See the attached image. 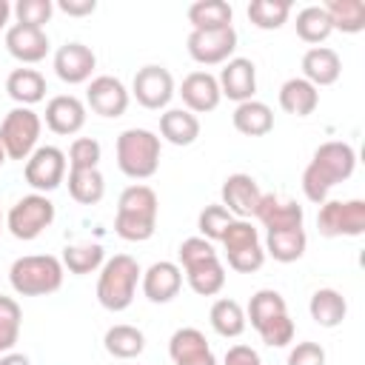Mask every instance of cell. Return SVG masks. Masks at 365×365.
Returning <instances> with one entry per match:
<instances>
[{"label":"cell","mask_w":365,"mask_h":365,"mask_svg":"<svg viewBox=\"0 0 365 365\" xmlns=\"http://www.w3.org/2000/svg\"><path fill=\"white\" fill-rule=\"evenodd\" d=\"M356 168V151L351 143H342V140H328L322 143L311 163L305 165L302 171V191L311 202L322 205L328 200V191L339 182H345Z\"/></svg>","instance_id":"1"},{"label":"cell","mask_w":365,"mask_h":365,"mask_svg":"<svg viewBox=\"0 0 365 365\" xmlns=\"http://www.w3.org/2000/svg\"><path fill=\"white\" fill-rule=\"evenodd\" d=\"M157 214H160V202H157L154 188L134 182L117 200L114 231L125 242H145L157 231Z\"/></svg>","instance_id":"2"},{"label":"cell","mask_w":365,"mask_h":365,"mask_svg":"<svg viewBox=\"0 0 365 365\" xmlns=\"http://www.w3.org/2000/svg\"><path fill=\"white\" fill-rule=\"evenodd\" d=\"M143 271L137 265L134 257L128 254H114L111 259L103 262L100 277H97V299L106 311H125L134 302L137 294V282H140Z\"/></svg>","instance_id":"3"},{"label":"cell","mask_w":365,"mask_h":365,"mask_svg":"<svg viewBox=\"0 0 365 365\" xmlns=\"http://www.w3.org/2000/svg\"><path fill=\"white\" fill-rule=\"evenodd\" d=\"M9 282L20 297H46L63 285V262L51 254L17 257L9 268Z\"/></svg>","instance_id":"4"},{"label":"cell","mask_w":365,"mask_h":365,"mask_svg":"<svg viewBox=\"0 0 365 365\" xmlns=\"http://www.w3.org/2000/svg\"><path fill=\"white\" fill-rule=\"evenodd\" d=\"M117 165L131 180H148L160 168V137L148 128H125L117 137Z\"/></svg>","instance_id":"5"},{"label":"cell","mask_w":365,"mask_h":365,"mask_svg":"<svg viewBox=\"0 0 365 365\" xmlns=\"http://www.w3.org/2000/svg\"><path fill=\"white\" fill-rule=\"evenodd\" d=\"M40 131H43V120L37 111H31L26 106L11 108L0 123V145H3L6 157L20 160V163L29 160L31 151L37 148Z\"/></svg>","instance_id":"6"},{"label":"cell","mask_w":365,"mask_h":365,"mask_svg":"<svg viewBox=\"0 0 365 365\" xmlns=\"http://www.w3.org/2000/svg\"><path fill=\"white\" fill-rule=\"evenodd\" d=\"M51 222H54V202L37 191L20 197L9 208V217H6V228L11 231V237H17L23 242L37 240Z\"/></svg>","instance_id":"7"},{"label":"cell","mask_w":365,"mask_h":365,"mask_svg":"<svg viewBox=\"0 0 365 365\" xmlns=\"http://www.w3.org/2000/svg\"><path fill=\"white\" fill-rule=\"evenodd\" d=\"M322 237H362L365 234V200H325L317 214Z\"/></svg>","instance_id":"8"},{"label":"cell","mask_w":365,"mask_h":365,"mask_svg":"<svg viewBox=\"0 0 365 365\" xmlns=\"http://www.w3.org/2000/svg\"><path fill=\"white\" fill-rule=\"evenodd\" d=\"M66 168H68V160L57 145H37L26 160L23 177L37 194H46L60 188V182L66 180Z\"/></svg>","instance_id":"9"},{"label":"cell","mask_w":365,"mask_h":365,"mask_svg":"<svg viewBox=\"0 0 365 365\" xmlns=\"http://www.w3.org/2000/svg\"><path fill=\"white\" fill-rule=\"evenodd\" d=\"M131 94H134V100L143 108L160 111L174 97V77L163 66H154V63L151 66H143V68H137V74L131 80Z\"/></svg>","instance_id":"10"},{"label":"cell","mask_w":365,"mask_h":365,"mask_svg":"<svg viewBox=\"0 0 365 365\" xmlns=\"http://www.w3.org/2000/svg\"><path fill=\"white\" fill-rule=\"evenodd\" d=\"M237 48V31L234 26L211 29V31H191L188 34V54L200 66H222L231 60Z\"/></svg>","instance_id":"11"},{"label":"cell","mask_w":365,"mask_h":365,"mask_svg":"<svg viewBox=\"0 0 365 365\" xmlns=\"http://www.w3.org/2000/svg\"><path fill=\"white\" fill-rule=\"evenodd\" d=\"M220 197H222V208L234 217V220H248L254 217L257 205H259V185L251 174H228L222 180V188H220Z\"/></svg>","instance_id":"12"},{"label":"cell","mask_w":365,"mask_h":365,"mask_svg":"<svg viewBox=\"0 0 365 365\" xmlns=\"http://www.w3.org/2000/svg\"><path fill=\"white\" fill-rule=\"evenodd\" d=\"M128 100H131L128 88L123 86V80H117L111 74L94 77L86 88V103L100 117H123L128 108Z\"/></svg>","instance_id":"13"},{"label":"cell","mask_w":365,"mask_h":365,"mask_svg":"<svg viewBox=\"0 0 365 365\" xmlns=\"http://www.w3.org/2000/svg\"><path fill=\"white\" fill-rule=\"evenodd\" d=\"M220 94L234 100L237 106L245 100H254L257 91V66L248 57H231L228 63H222L220 68Z\"/></svg>","instance_id":"14"},{"label":"cell","mask_w":365,"mask_h":365,"mask_svg":"<svg viewBox=\"0 0 365 365\" xmlns=\"http://www.w3.org/2000/svg\"><path fill=\"white\" fill-rule=\"evenodd\" d=\"M140 285H143V294H145L148 302H154V305L171 302L182 288V268L177 262L160 259V262H154L143 271Z\"/></svg>","instance_id":"15"},{"label":"cell","mask_w":365,"mask_h":365,"mask_svg":"<svg viewBox=\"0 0 365 365\" xmlns=\"http://www.w3.org/2000/svg\"><path fill=\"white\" fill-rule=\"evenodd\" d=\"M254 217L265 225V231H288V228H302L305 211L297 200L279 194H262Z\"/></svg>","instance_id":"16"},{"label":"cell","mask_w":365,"mask_h":365,"mask_svg":"<svg viewBox=\"0 0 365 365\" xmlns=\"http://www.w3.org/2000/svg\"><path fill=\"white\" fill-rule=\"evenodd\" d=\"M168 356L174 365H217V356L200 328H177L168 339Z\"/></svg>","instance_id":"17"},{"label":"cell","mask_w":365,"mask_h":365,"mask_svg":"<svg viewBox=\"0 0 365 365\" xmlns=\"http://www.w3.org/2000/svg\"><path fill=\"white\" fill-rule=\"evenodd\" d=\"M6 48L17 63L34 66V63L46 60V54H48V34L43 29L14 23L6 29Z\"/></svg>","instance_id":"18"},{"label":"cell","mask_w":365,"mask_h":365,"mask_svg":"<svg viewBox=\"0 0 365 365\" xmlns=\"http://www.w3.org/2000/svg\"><path fill=\"white\" fill-rule=\"evenodd\" d=\"M97 66V57L88 46L83 43H66L57 48L54 54V74L68 83V86H80V83H88L91 80V71Z\"/></svg>","instance_id":"19"},{"label":"cell","mask_w":365,"mask_h":365,"mask_svg":"<svg viewBox=\"0 0 365 365\" xmlns=\"http://www.w3.org/2000/svg\"><path fill=\"white\" fill-rule=\"evenodd\" d=\"M180 97H182L185 111H191V114H208L222 100L220 83L208 71H191V74H185L182 77V86H180Z\"/></svg>","instance_id":"20"},{"label":"cell","mask_w":365,"mask_h":365,"mask_svg":"<svg viewBox=\"0 0 365 365\" xmlns=\"http://www.w3.org/2000/svg\"><path fill=\"white\" fill-rule=\"evenodd\" d=\"M46 125L60 134L71 137L86 125V103L74 94H57L46 103Z\"/></svg>","instance_id":"21"},{"label":"cell","mask_w":365,"mask_h":365,"mask_svg":"<svg viewBox=\"0 0 365 365\" xmlns=\"http://www.w3.org/2000/svg\"><path fill=\"white\" fill-rule=\"evenodd\" d=\"M342 74V60L328 46H311L302 54V80H308L314 88L334 86Z\"/></svg>","instance_id":"22"},{"label":"cell","mask_w":365,"mask_h":365,"mask_svg":"<svg viewBox=\"0 0 365 365\" xmlns=\"http://www.w3.org/2000/svg\"><path fill=\"white\" fill-rule=\"evenodd\" d=\"M279 106L285 114H294V117H308L317 111L319 106V91L302 80V77H291L279 86Z\"/></svg>","instance_id":"23"},{"label":"cell","mask_w":365,"mask_h":365,"mask_svg":"<svg viewBox=\"0 0 365 365\" xmlns=\"http://www.w3.org/2000/svg\"><path fill=\"white\" fill-rule=\"evenodd\" d=\"M308 314L317 325L322 328H336L342 325L345 314H348V302L345 297L336 291V288H317L311 294V302H308Z\"/></svg>","instance_id":"24"},{"label":"cell","mask_w":365,"mask_h":365,"mask_svg":"<svg viewBox=\"0 0 365 365\" xmlns=\"http://www.w3.org/2000/svg\"><path fill=\"white\" fill-rule=\"evenodd\" d=\"M6 91L17 106L31 108L46 97V77L37 68H14L6 77Z\"/></svg>","instance_id":"25"},{"label":"cell","mask_w":365,"mask_h":365,"mask_svg":"<svg viewBox=\"0 0 365 365\" xmlns=\"http://www.w3.org/2000/svg\"><path fill=\"white\" fill-rule=\"evenodd\" d=\"M160 134L171 145H191L200 137V120L185 108H168L160 114Z\"/></svg>","instance_id":"26"},{"label":"cell","mask_w":365,"mask_h":365,"mask_svg":"<svg viewBox=\"0 0 365 365\" xmlns=\"http://www.w3.org/2000/svg\"><path fill=\"white\" fill-rule=\"evenodd\" d=\"M234 128L245 137H265L274 128V111L259 100H245L231 114Z\"/></svg>","instance_id":"27"},{"label":"cell","mask_w":365,"mask_h":365,"mask_svg":"<svg viewBox=\"0 0 365 365\" xmlns=\"http://www.w3.org/2000/svg\"><path fill=\"white\" fill-rule=\"evenodd\" d=\"M182 271H185V279H188L191 291L200 294V297H214L225 285V265L220 262V257H208V259L194 262Z\"/></svg>","instance_id":"28"},{"label":"cell","mask_w":365,"mask_h":365,"mask_svg":"<svg viewBox=\"0 0 365 365\" xmlns=\"http://www.w3.org/2000/svg\"><path fill=\"white\" fill-rule=\"evenodd\" d=\"M234 11L225 0H197L188 6V23L191 31H211V29H225L231 26Z\"/></svg>","instance_id":"29"},{"label":"cell","mask_w":365,"mask_h":365,"mask_svg":"<svg viewBox=\"0 0 365 365\" xmlns=\"http://www.w3.org/2000/svg\"><path fill=\"white\" fill-rule=\"evenodd\" d=\"M305 245H308L305 228L265 231V254H271L277 262H297L305 254Z\"/></svg>","instance_id":"30"},{"label":"cell","mask_w":365,"mask_h":365,"mask_svg":"<svg viewBox=\"0 0 365 365\" xmlns=\"http://www.w3.org/2000/svg\"><path fill=\"white\" fill-rule=\"evenodd\" d=\"M103 345L114 359H134L145 351V334L134 325H111L103 336Z\"/></svg>","instance_id":"31"},{"label":"cell","mask_w":365,"mask_h":365,"mask_svg":"<svg viewBox=\"0 0 365 365\" xmlns=\"http://www.w3.org/2000/svg\"><path fill=\"white\" fill-rule=\"evenodd\" d=\"M208 319H211V328H214L220 336H225V339L240 336V334L245 331V325H248L242 305H240L237 299H228V297H222V299H217V302L211 305Z\"/></svg>","instance_id":"32"},{"label":"cell","mask_w":365,"mask_h":365,"mask_svg":"<svg viewBox=\"0 0 365 365\" xmlns=\"http://www.w3.org/2000/svg\"><path fill=\"white\" fill-rule=\"evenodd\" d=\"M325 14L331 26L342 34H359L365 29V3L362 0H328Z\"/></svg>","instance_id":"33"},{"label":"cell","mask_w":365,"mask_h":365,"mask_svg":"<svg viewBox=\"0 0 365 365\" xmlns=\"http://www.w3.org/2000/svg\"><path fill=\"white\" fill-rule=\"evenodd\" d=\"M68 194L80 205H97L106 194V180H103L100 168L68 171Z\"/></svg>","instance_id":"34"},{"label":"cell","mask_w":365,"mask_h":365,"mask_svg":"<svg viewBox=\"0 0 365 365\" xmlns=\"http://www.w3.org/2000/svg\"><path fill=\"white\" fill-rule=\"evenodd\" d=\"M294 26H297V37L302 43H311V46L325 43L331 37V31H334V26H331V20H328L322 6H305L302 11H297V23Z\"/></svg>","instance_id":"35"},{"label":"cell","mask_w":365,"mask_h":365,"mask_svg":"<svg viewBox=\"0 0 365 365\" xmlns=\"http://www.w3.org/2000/svg\"><path fill=\"white\" fill-rule=\"evenodd\" d=\"M63 268H68L71 274H91L97 268H103L106 262V254H103V245L97 242H86V245H66L63 248Z\"/></svg>","instance_id":"36"},{"label":"cell","mask_w":365,"mask_h":365,"mask_svg":"<svg viewBox=\"0 0 365 365\" xmlns=\"http://www.w3.org/2000/svg\"><path fill=\"white\" fill-rule=\"evenodd\" d=\"M288 14H291L288 0H251L248 3V20L262 31L279 29L288 20Z\"/></svg>","instance_id":"37"},{"label":"cell","mask_w":365,"mask_h":365,"mask_svg":"<svg viewBox=\"0 0 365 365\" xmlns=\"http://www.w3.org/2000/svg\"><path fill=\"white\" fill-rule=\"evenodd\" d=\"M285 311H288V305H285L282 294L274 291V288H262V291H257V294L251 297V302H248V317H245V319H251V325L259 328L262 322H268L271 317H279V314H285Z\"/></svg>","instance_id":"38"},{"label":"cell","mask_w":365,"mask_h":365,"mask_svg":"<svg viewBox=\"0 0 365 365\" xmlns=\"http://www.w3.org/2000/svg\"><path fill=\"white\" fill-rule=\"evenodd\" d=\"M20 325H23V311L17 299L0 294V354H9L14 348L20 336Z\"/></svg>","instance_id":"39"},{"label":"cell","mask_w":365,"mask_h":365,"mask_svg":"<svg viewBox=\"0 0 365 365\" xmlns=\"http://www.w3.org/2000/svg\"><path fill=\"white\" fill-rule=\"evenodd\" d=\"M234 222V217L220 205V202H214V205H205L202 211H200V217H197V228H200V237L202 240H208V242H214V240H222V234H225V228Z\"/></svg>","instance_id":"40"},{"label":"cell","mask_w":365,"mask_h":365,"mask_svg":"<svg viewBox=\"0 0 365 365\" xmlns=\"http://www.w3.org/2000/svg\"><path fill=\"white\" fill-rule=\"evenodd\" d=\"M100 143L94 137H77L68 148V171H86V168H97L100 163Z\"/></svg>","instance_id":"41"},{"label":"cell","mask_w":365,"mask_h":365,"mask_svg":"<svg viewBox=\"0 0 365 365\" xmlns=\"http://www.w3.org/2000/svg\"><path fill=\"white\" fill-rule=\"evenodd\" d=\"M11 11H14L17 23L43 29L51 20V14H54V3L51 0H17Z\"/></svg>","instance_id":"42"},{"label":"cell","mask_w":365,"mask_h":365,"mask_svg":"<svg viewBox=\"0 0 365 365\" xmlns=\"http://www.w3.org/2000/svg\"><path fill=\"white\" fill-rule=\"evenodd\" d=\"M222 248L225 254H234V251H242V248H251V245H259V231L248 222V220H234L225 234H222Z\"/></svg>","instance_id":"43"},{"label":"cell","mask_w":365,"mask_h":365,"mask_svg":"<svg viewBox=\"0 0 365 365\" xmlns=\"http://www.w3.org/2000/svg\"><path fill=\"white\" fill-rule=\"evenodd\" d=\"M257 334L262 336L265 345H271V348H285L288 342H294V319H291L288 311H285V314L271 317L268 322H262V325L257 328Z\"/></svg>","instance_id":"44"},{"label":"cell","mask_w":365,"mask_h":365,"mask_svg":"<svg viewBox=\"0 0 365 365\" xmlns=\"http://www.w3.org/2000/svg\"><path fill=\"white\" fill-rule=\"evenodd\" d=\"M225 259H228V268H234V271H240V274H251V271H259V268H262V262H265V248H262V245H251V248L225 254Z\"/></svg>","instance_id":"45"},{"label":"cell","mask_w":365,"mask_h":365,"mask_svg":"<svg viewBox=\"0 0 365 365\" xmlns=\"http://www.w3.org/2000/svg\"><path fill=\"white\" fill-rule=\"evenodd\" d=\"M180 265L182 268H188V265H194V262H202V259H208V257H217V251H214V245L208 242V240H202V237H188V240H182V245H180Z\"/></svg>","instance_id":"46"},{"label":"cell","mask_w":365,"mask_h":365,"mask_svg":"<svg viewBox=\"0 0 365 365\" xmlns=\"http://www.w3.org/2000/svg\"><path fill=\"white\" fill-rule=\"evenodd\" d=\"M288 365H325V348L319 342H297L288 354Z\"/></svg>","instance_id":"47"},{"label":"cell","mask_w":365,"mask_h":365,"mask_svg":"<svg viewBox=\"0 0 365 365\" xmlns=\"http://www.w3.org/2000/svg\"><path fill=\"white\" fill-rule=\"evenodd\" d=\"M225 365H262V359L251 345H231L225 351Z\"/></svg>","instance_id":"48"},{"label":"cell","mask_w":365,"mask_h":365,"mask_svg":"<svg viewBox=\"0 0 365 365\" xmlns=\"http://www.w3.org/2000/svg\"><path fill=\"white\" fill-rule=\"evenodd\" d=\"M57 9L68 17H86V14H94L97 0H57Z\"/></svg>","instance_id":"49"},{"label":"cell","mask_w":365,"mask_h":365,"mask_svg":"<svg viewBox=\"0 0 365 365\" xmlns=\"http://www.w3.org/2000/svg\"><path fill=\"white\" fill-rule=\"evenodd\" d=\"M0 365H31V362H29L26 354H14V351H9V354L0 356Z\"/></svg>","instance_id":"50"},{"label":"cell","mask_w":365,"mask_h":365,"mask_svg":"<svg viewBox=\"0 0 365 365\" xmlns=\"http://www.w3.org/2000/svg\"><path fill=\"white\" fill-rule=\"evenodd\" d=\"M9 17H11V6H9V0H0V29L9 26Z\"/></svg>","instance_id":"51"},{"label":"cell","mask_w":365,"mask_h":365,"mask_svg":"<svg viewBox=\"0 0 365 365\" xmlns=\"http://www.w3.org/2000/svg\"><path fill=\"white\" fill-rule=\"evenodd\" d=\"M6 160H9V157H6V151H3V145H0V165H3Z\"/></svg>","instance_id":"52"},{"label":"cell","mask_w":365,"mask_h":365,"mask_svg":"<svg viewBox=\"0 0 365 365\" xmlns=\"http://www.w3.org/2000/svg\"><path fill=\"white\" fill-rule=\"evenodd\" d=\"M0 231H3V214H0Z\"/></svg>","instance_id":"53"}]
</instances>
